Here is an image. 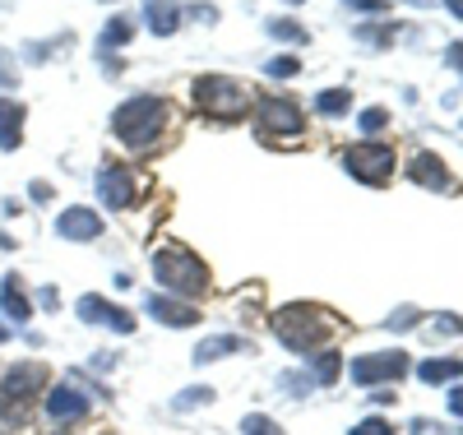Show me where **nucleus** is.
<instances>
[{
    "mask_svg": "<svg viewBox=\"0 0 463 435\" xmlns=\"http://www.w3.org/2000/svg\"><path fill=\"white\" fill-rule=\"evenodd\" d=\"M449 10H454V14L463 19V0H449Z\"/></svg>",
    "mask_w": 463,
    "mask_h": 435,
    "instance_id": "2f4dec72",
    "label": "nucleus"
},
{
    "mask_svg": "<svg viewBox=\"0 0 463 435\" xmlns=\"http://www.w3.org/2000/svg\"><path fill=\"white\" fill-rule=\"evenodd\" d=\"M148 310L158 315V320L176 325V329H185V325H200V310H195V306H181V301H172V297H153V301H148Z\"/></svg>",
    "mask_w": 463,
    "mask_h": 435,
    "instance_id": "2eb2a0df",
    "label": "nucleus"
},
{
    "mask_svg": "<svg viewBox=\"0 0 463 435\" xmlns=\"http://www.w3.org/2000/svg\"><path fill=\"white\" fill-rule=\"evenodd\" d=\"M80 315H84V320H93V325L116 329V334H130L135 329V315L121 310V306H111V301H102V297H84L80 301Z\"/></svg>",
    "mask_w": 463,
    "mask_h": 435,
    "instance_id": "1a4fd4ad",
    "label": "nucleus"
},
{
    "mask_svg": "<svg viewBox=\"0 0 463 435\" xmlns=\"http://www.w3.org/2000/svg\"><path fill=\"white\" fill-rule=\"evenodd\" d=\"M144 19H148V28L158 33V37H167V33L181 28V10L172 5V0H144Z\"/></svg>",
    "mask_w": 463,
    "mask_h": 435,
    "instance_id": "4468645a",
    "label": "nucleus"
},
{
    "mask_svg": "<svg viewBox=\"0 0 463 435\" xmlns=\"http://www.w3.org/2000/svg\"><path fill=\"white\" fill-rule=\"evenodd\" d=\"M209 399H213V389H185L176 399V408H195V403H209Z\"/></svg>",
    "mask_w": 463,
    "mask_h": 435,
    "instance_id": "cd10ccee",
    "label": "nucleus"
},
{
    "mask_svg": "<svg viewBox=\"0 0 463 435\" xmlns=\"http://www.w3.org/2000/svg\"><path fill=\"white\" fill-rule=\"evenodd\" d=\"M417 375H421V384H449V380L463 375V362H454V357H436V362H421Z\"/></svg>",
    "mask_w": 463,
    "mask_h": 435,
    "instance_id": "a211bd4d",
    "label": "nucleus"
},
{
    "mask_svg": "<svg viewBox=\"0 0 463 435\" xmlns=\"http://www.w3.org/2000/svg\"><path fill=\"white\" fill-rule=\"evenodd\" d=\"M274 334L292 347V352H316L329 334H334V325H329V315L325 310H316V306H283L279 315H274Z\"/></svg>",
    "mask_w": 463,
    "mask_h": 435,
    "instance_id": "7ed1b4c3",
    "label": "nucleus"
},
{
    "mask_svg": "<svg viewBox=\"0 0 463 435\" xmlns=\"http://www.w3.org/2000/svg\"><path fill=\"white\" fill-rule=\"evenodd\" d=\"M343 167L353 172L357 181H366V185H384L394 176V148L375 144V139H362V144H353L343 153Z\"/></svg>",
    "mask_w": 463,
    "mask_h": 435,
    "instance_id": "423d86ee",
    "label": "nucleus"
},
{
    "mask_svg": "<svg viewBox=\"0 0 463 435\" xmlns=\"http://www.w3.org/2000/svg\"><path fill=\"white\" fill-rule=\"evenodd\" d=\"M264 70L274 74V79H292V74L301 70V61H297V56H274V61H269Z\"/></svg>",
    "mask_w": 463,
    "mask_h": 435,
    "instance_id": "b1692460",
    "label": "nucleus"
},
{
    "mask_svg": "<svg viewBox=\"0 0 463 435\" xmlns=\"http://www.w3.org/2000/svg\"><path fill=\"white\" fill-rule=\"evenodd\" d=\"M56 236H65V241H93V236H102V218L93 209H65L56 218Z\"/></svg>",
    "mask_w": 463,
    "mask_h": 435,
    "instance_id": "9b49d317",
    "label": "nucleus"
},
{
    "mask_svg": "<svg viewBox=\"0 0 463 435\" xmlns=\"http://www.w3.org/2000/svg\"><path fill=\"white\" fill-rule=\"evenodd\" d=\"M246 435H283L279 421H269V417H246Z\"/></svg>",
    "mask_w": 463,
    "mask_h": 435,
    "instance_id": "bb28decb",
    "label": "nucleus"
},
{
    "mask_svg": "<svg viewBox=\"0 0 463 435\" xmlns=\"http://www.w3.org/2000/svg\"><path fill=\"white\" fill-rule=\"evenodd\" d=\"M111 126H116V139L126 148H148L167 130V102L163 98H135L111 116Z\"/></svg>",
    "mask_w": 463,
    "mask_h": 435,
    "instance_id": "f257e3e1",
    "label": "nucleus"
},
{
    "mask_svg": "<svg viewBox=\"0 0 463 435\" xmlns=\"http://www.w3.org/2000/svg\"><path fill=\"white\" fill-rule=\"evenodd\" d=\"M292 5H297V0H292Z\"/></svg>",
    "mask_w": 463,
    "mask_h": 435,
    "instance_id": "473e14b6",
    "label": "nucleus"
},
{
    "mask_svg": "<svg viewBox=\"0 0 463 435\" xmlns=\"http://www.w3.org/2000/svg\"><path fill=\"white\" fill-rule=\"evenodd\" d=\"M246 343L237 338V334H227V338H204L200 347H195V362H213V357H227V352H241Z\"/></svg>",
    "mask_w": 463,
    "mask_h": 435,
    "instance_id": "6ab92c4d",
    "label": "nucleus"
},
{
    "mask_svg": "<svg viewBox=\"0 0 463 435\" xmlns=\"http://www.w3.org/2000/svg\"><path fill=\"white\" fill-rule=\"evenodd\" d=\"M338 362H343L338 352H320V357H311V375H316L320 384H334V380H338V371H343Z\"/></svg>",
    "mask_w": 463,
    "mask_h": 435,
    "instance_id": "4be33fe9",
    "label": "nucleus"
},
{
    "mask_svg": "<svg viewBox=\"0 0 463 435\" xmlns=\"http://www.w3.org/2000/svg\"><path fill=\"white\" fill-rule=\"evenodd\" d=\"M449 65H454V70H463V43H454V47H449Z\"/></svg>",
    "mask_w": 463,
    "mask_h": 435,
    "instance_id": "c756f323",
    "label": "nucleus"
},
{
    "mask_svg": "<svg viewBox=\"0 0 463 435\" xmlns=\"http://www.w3.org/2000/svg\"><path fill=\"white\" fill-rule=\"evenodd\" d=\"M353 435H394V426L384 421V417H366V421H362Z\"/></svg>",
    "mask_w": 463,
    "mask_h": 435,
    "instance_id": "a878e982",
    "label": "nucleus"
},
{
    "mask_svg": "<svg viewBox=\"0 0 463 435\" xmlns=\"http://www.w3.org/2000/svg\"><path fill=\"white\" fill-rule=\"evenodd\" d=\"M195 102L204 116H218V121H237V116L250 111V89L237 84V79H222V74H209L195 84Z\"/></svg>",
    "mask_w": 463,
    "mask_h": 435,
    "instance_id": "39448f33",
    "label": "nucleus"
},
{
    "mask_svg": "<svg viewBox=\"0 0 463 435\" xmlns=\"http://www.w3.org/2000/svg\"><path fill=\"white\" fill-rule=\"evenodd\" d=\"M408 176H412L417 185H431V190H449V167L440 163L436 153H417V157H412V167H408Z\"/></svg>",
    "mask_w": 463,
    "mask_h": 435,
    "instance_id": "ddd939ff",
    "label": "nucleus"
},
{
    "mask_svg": "<svg viewBox=\"0 0 463 435\" xmlns=\"http://www.w3.org/2000/svg\"><path fill=\"white\" fill-rule=\"evenodd\" d=\"M130 37H135V24H130L126 14H116V19L107 24V33L98 37V47H102V52H111V47H121V43H130Z\"/></svg>",
    "mask_w": 463,
    "mask_h": 435,
    "instance_id": "aec40b11",
    "label": "nucleus"
},
{
    "mask_svg": "<svg viewBox=\"0 0 463 435\" xmlns=\"http://www.w3.org/2000/svg\"><path fill=\"white\" fill-rule=\"evenodd\" d=\"M130 176L135 172H126V167H102L98 190H102V204L107 209H130V200H135V181Z\"/></svg>",
    "mask_w": 463,
    "mask_h": 435,
    "instance_id": "9d476101",
    "label": "nucleus"
},
{
    "mask_svg": "<svg viewBox=\"0 0 463 435\" xmlns=\"http://www.w3.org/2000/svg\"><path fill=\"white\" fill-rule=\"evenodd\" d=\"M0 306H5V315H10L14 325H28V315H33V306H28V297H24V283L14 279V273H10V279H5V288H0Z\"/></svg>",
    "mask_w": 463,
    "mask_h": 435,
    "instance_id": "f3484780",
    "label": "nucleus"
},
{
    "mask_svg": "<svg viewBox=\"0 0 463 435\" xmlns=\"http://www.w3.org/2000/svg\"><path fill=\"white\" fill-rule=\"evenodd\" d=\"M24 135V102L0 98V148H14Z\"/></svg>",
    "mask_w": 463,
    "mask_h": 435,
    "instance_id": "dca6fc26",
    "label": "nucleus"
},
{
    "mask_svg": "<svg viewBox=\"0 0 463 435\" xmlns=\"http://www.w3.org/2000/svg\"><path fill=\"white\" fill-rule=\"evenodd\" d=\"M274 28V37H288V43H306V33H301V24H292V19H274L269 24Z\"/></svg>",
    "mask_w": 463,
    "mask_h": 435,
    "instance_id": "393cba45",
    "label": "nucleus"
},
{
    "mask_svg": "<svg viewBox=\"0 0 463 435\" xmlns=\"http://www.w3.org/2000/svg\"><path fill=\"white\" fill-rule=\"evenodd\" d=\"M301 107L292 98H264L260 102V135H301Z\"/></svg>",
    "mask_w": 463,
    "mask_h": 435,
    "instance_id": "0eeeda50",
    "label": "nucleus"
},
{
    "mask_svg": "<svg viewBox=\"0 0 463 435\" xmlns=\"http://www.w3.org/2000/svg\"><path fill=\"white\" fill-rule=\"evenodd\" d=\"M47 412H52V421H74V417H84V412H89V393H80L74 384H61V389L47 393Z\"/></svg>",
    "mask_w": 463,
    "mask_h": 435,
    "instance_id": "f8f14e48",
    "label": "nucleus"
},
{
    "mask_svg": "<svg viewBox=\"0 0 463 435\" xmlns=\"http://www.w3.org/2000/svg\"><path fill=\"white\" fill-rule=\"evenodd\" d=\"M403 371H408V357H403V352H375V357H362V362H353V380H357V384L399 380Z\"/></svg>",
    "mask_w": 463,
    "mask_h": 435,
    "instance_id": "6e6552de",
    "label": "nucleus"
},
{
    "mask_svg": "<svg viewBox=\"0 0 463 435\" xmlns=\"http://www.w3.org/2000/svg\"><path fill=\"white\" fill-rule=\"evenodd\" d=\"M153 273H158V283L167 292H181V297H204L209 292V269L185 246H163L153 255Z\"/></svg>",
    "mask_w": 463,
    "mask_h": 435,
    "instance_id": "f03ea898",
    "label": "nucleus"
},
{
    "mask_svg": "<svg viewBox=\"0 0 463 435\" xmlns=\"http://www.w3.org/2000/svg\"><path fill=\"white\" fill-rule=\"evenodd\" d=\"M384 126H390V111H384V107L362 111V135H375V130H384Z\"/></svg>",
    "mask_w": 463,
    "mask_h": 435,
    "instance_id": "5701e85b",
    "label": "nucleus"
},
{
    "mask_svg": "<svg viewBox=\"0 0 463 435\" xmlns=\"http://www.w3.org/2000/svg\"><path fill=\"white\" fill-rule=\"evenodd\" d=\"M47 384V366L43 362H19L5 371V380H0V417H5V426H14V417L24 421L28 403L37 399V389Z\"/></svg>",
    "mask_w": 463,
    "mask_h": 435,
    "instance_id": "20e7f679",
    "label": "nucleus"
},
{
    "mask_svg": "<svg viewBox=\"0 0 463 435\" xmlns=\"http://www.w3.org/2000/svg\"><path fill=\"white\" fill-rule=\"evenodd\" d=\"M449 412L463 417V384H454V393H449Z\"/></svg>",
    "mask_w": 463,
    "mask_h": 435,
    "instance_id": "c85d7f7f",
    "label": "nucleus"
},
{
    "mask_svg": "<svg viewBox=\"0 0 463 435\" xmlns=\"http://www.w3.org/2000/svg\"><path fill=\"white\" fill-rule=\"evenodd\" d=\"M357 10H384V0H353Z\"/></svg>",
    "mask_w": 463,
    "mask_h": 435,
    "instance_id": "7c9ffc66",
    "label": "nucleus"
},
{
    "mask_svg": "<svg viewBox=\"0 0 463 435\" xmlns=\"http://www.w3.org/2000/svg\"><path fill=\"white\" fill-rule=\"evenodd\" d=\"M347 107H353V93H347V89H329V93L316 98V111L320 116H343Z\"/></svg>",
    "mask_w": 463,
    "mask_h": 435,
    "instance_id": "412c9836",
    "label": "nucleus"
}]
</instances>
